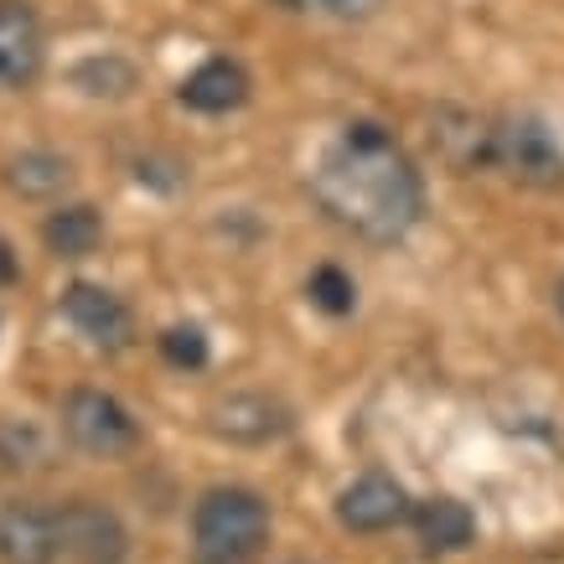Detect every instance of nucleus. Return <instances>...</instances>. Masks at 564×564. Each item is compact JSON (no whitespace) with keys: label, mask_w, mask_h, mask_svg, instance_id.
<instances>
[{"label":"nucleus","mask_w":564,"mask_h":564,"mask_svg":"<svg viewBox=\"0 0 564 564\" xmlns=\"http://www.w3.org/2000/svg\"><path fill=\"white\" fill-rule=\"evenodd\" d=\"M161 358L176 368H203L207 362V337L197 326H166L161 332Z\"/></svg>","instance_id":"obj_18"},{"label":"nucleus","mask_w":564,"mask_h":564,"mask_svg":"<svg viewBox=\"0 0 564 564\" xmlns=\"http://www.w3.org/2000/svg\"><path fill=\"white\" fill-rule=\"evenodd\" d=\"M311 197L368 243H399L425 213V182L378 120H352L311 172Z\"/></svg>","instance_id":"obj_1"},{"label":"nucleus","mask_w":564,"mask_h":564,"mask_svg":"<svg viewBox=\"0 0 564 564\" xmlns=\"http://www.w3.org/2000/svg\"><path fill=\"white\" fill-rule=\"evenodd\" d=\"M11 280H17V249L0 239V285H11Z\"/></svg>","instance_id":"obj_20"},{"label":"nucleus","mask_w":564,"mask_h":564,"mask_svg":"<svg viewBox=\"0 0 564 564\" xmlns=\"http://www.w3.org/2000/svg\"><path fill=\"white\" fill-rule=\"evenodd\" d=\"M42 243H47L57 259H88L104 243V218L99 207L88 203H63L57 213H47L42 223Z\"/></svg>","instance_id":"obj_14"},{"label":"nucleus","mask_w":564,"mask_h":564,"mask_svg":"<svg viewBox=\"0 0 564 564\" xmlns=\"http://www.w3.org/2000/svg\"><path fill=\"white\" fill-rule=\"evenodd\" d=\"M280 11H311V6H322V0H274Z\"/></svg>","instance_id":"obj_21"},{"label":"nucleus","mask_w":564,"mask_h":564,"mask_svg":"<svg viewBox=\"0 0 564 564\" xmlns=\"http://www.w3.org/2000/svg\"><path fill=\"white\" fill-rule=\"evenodd\" d=\"M57 549L73 564H124L130 560V529L115 508L94 497H73L57 508Z\"/></svg>","instance_id":"obj_5"},{"label":"nucleus","mask_w":564,"mask_h":564,"mask_svg":"<svg viewBox=\"0 0 564 564\" xmlns=\"http://www.w3.org/2000/svg\"><path fill=\"white\" fill-rule=\"evenodd\" d=\"M63 435H68L84 456L115 462V456H130L140 445V420L124 410L115 393L73 389L68 399H63Z\"/></svg>","instance_id":"obj_4"},{"label":"nucleus","mask_w":564,"mask_h":564,"mask_svg":"<svg viewBox=\"0 0 564 564\" xmlns=\"http://www.w3.org/2000/svg\"><path fill=\"white\" fill-rule=\"evenodd\" d=\"M73 84L84 88L88 99H130L140 84V73L124 63V57H115V52H104V57H88V63H78L73 68Z\"/></svg>","instance_id":"obj_16"},{"label":"nucleus","mask_w":564,"mask_h":564,"mask_svg":"<svg viewBox=\"0 0 564 564\" xmlns=\"http://www.w3.org/2000/svg\"><path fill=\"white\" fill-rule=\"evenodd\" d=\"M73 182V161L57 151H21L6 161V187L26 203H47Z\"/></svg>","instance_id":"obj_15"},{"label":"nucleus","mask_w":564,"mask_h":564,"mask_svg":"<svg viewBox=\"0 0 564 564\" xmlns=\"http://www.w3.org/2000/svg\"><path fill=\"white\" fill-rule=\"evenodd\" d=\"M410 513H414L410 492H404L393 477H383V471H368V477H358L352 487H343V497H337V523L352 533H389Z\"/></svg>","instance_id":"obj_8"},{"label":"nucleus","mask_w":564,"mask_h":564,"mask_svg":"<svg viewBox=\"0 0 564 564\" xmlns=\"http://www.w3.org/2000/svg\"><path fill=\"white\" fill-rule=\"evenodd\" d=\"M410 523L425 554H462V549L477 544V513L462 497H425L410 513Z\"/></svg>","instance_id":"obj_13"},{"label":"nucleus","mask_w":564,"mask_h":564,"mask_svg":"<svg viewBox=\"0 0 564 564\" xmlns=\"http://www.w3.org/2000/svg\"><path fill=\"white\" fill-rule=\"evenodd\" d=\"M430 151L441 155L451 172H481L492 166V124L477 120L471 109H456V104H441L430 115Z\"/></svg>","instance_id":"obj_10"},{"label":"nucleus","mask_w":564,"mask_h":564,"mask_svg":"<svg viewBox=\"0 0 564 564\" xmlns=\"http://www.w3.org/2000/svg\"><path fill=\"white\" fill-rule=\"evenodd\" d=\"M63 316L78 326V337L99 347V352H120V347L135 343V311L124 306L115 291L104 285H88V280H73L63 291Z\"/></svg>","instance_id":"obj_7"},{"label":"nucleus","mask_w":564,"mask_h":564,"mask_svg":"<svg viewBox=\"0 0 564 564\" xmlns=\"http://www.w3.org/2000/svg\"><path fill=\"white\" fill-rule=\"evenodd\" d=\"M47 63V36L26 0H0V88H26Z\"/></svg>","instance_id":"obj_9"},{"label":"nucleus","mask_w":564,"mask_h":564,"mask_svg":"<svg viewBox=\"0 0 564 564\" xmlns=\"http://www.w3.org/2000/svg\"><path fill=\"white\" fill-rule=\"evenodd\" d=\"M285 564H311V560H285Z\"/></svg>","instance_id":"obj_23"},{"label":"nucleus","mask_w":564,"mask_h":564,"mask_svg":"<svg viewBox=\"0 0 564 564\" xmlns=\"http://www.w3.org/2000/svg\"><path fill=\"white\" fill-rule=\"evenodd\" d=\"M492 166H502L518 187H564V151L539 115H502L492 124Z\"/></svg>","instance_id":"obj_3"},{"label":"nucleus","mask_w":564,"mask_h":564,"mask_svg":"<svg viewBox=\"0 0 564 564\" xmlns=\"http://www.w3.org/2000/svg\"><path fill=\"white\" fill-rule=\"evenodd\" d=\"M322 6L332 11V17H347V21H352V17H368L378 0H322Z\"/></svg>","instance_id":"obj_19"},{"label":"nucleus","mask_w":564,"mask_h":564,"mask_svg":"<svg viewBox=\"0 0 564 564\" xmlns=\"http://www.w3.org/2000/svg\"><path fill=\"white\" fill-rule=\"evenodd\" d=\"M270 544V502L249 487H213L192 508V560L249 564Z\"/></svg>","instance_id":"obj_2"},{"label":"nucleus","mask_w":564,"mask_h":564,"mask_svg":"<svg viewBox=\"0 0 564 564\" xmlns=\"http://www.w3.org/2000/svg\"><path fill=\"white\" fill-rule=\"evenodd\" d=\"M249 73H243V63H234V57H207L203 68H192L187 78H182V104L187 109H197V115H228V109H239V104H249Z\"/></svg>","instance_id":"obj_12"},{"label":"nucleus","mask_w":564,"mask_h":564,"mask_svg":"<svg viewBox=\"0 0 564 564\" xmlns=\"http://www.w3.org/2000/svg\"><path fill=\"white\" fill-rule=\"evenodd\" d=\"M554 306H560V316H564V280L554 285Z\"/></svg>","instance_id":"obj_22"},{"label":"nucleus","mask_w":564,"mask_h":564,"mask_svg":"<svg viewBox=\"0 0 564 564\" xmlns=\"http://www.w3.org/2000/svg\"><path fill=\"white\" fill-rule=\"evenodd\" d=\"M57 513H42L36 502L0 508V564H57Z\"/></svg>","instance_id":"obj_11"},{"label":"nucleus","mask_w":564,"mask_h":564,"mask_svg":"<svg viewBox=\"0 0 564 564\" xmlns=\"http://www.w3.org/2000/svg\"><path fill=\"white\" fill-rule=\"evenodd\" d=\"M291 425H295L291 404L274 399V393H259V389L223 393V399H213V410H207V430L234 445H270Z\"/></svg>","instance_id":"obj_6"},{"label":"nucleus","mask_w":564,"mask_h":564,"mask_svg":"<svg viewBox=\"0 0 564 564\" xmlns=\"http://www.w3.org/2000/svg\"><path fill=\"white\" fill-rule=\"evenodd\" d=\"M306 295H311V306L326 311V316H347V311L358 306V285H352V274L337 270V264H316L306 280Z\"/></svg>","instance_id":"obj_17"}]
</instances>
